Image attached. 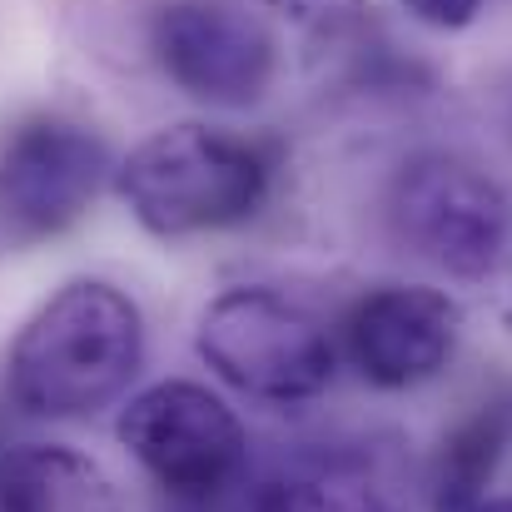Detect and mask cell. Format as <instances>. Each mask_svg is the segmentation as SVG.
I'll use <instances>...</instances> for the list:
<instances>
[{
	"instance_id": "obj_1",
	"label": "cell",
	"mask_w": 512,
	"mask_h": 512,
	"mask_svg": "<svg viewBox=\"0 0 512 512\" xmlns=\"http://www.w3.org/2000/svg\"><path fill=\"white\" fill-rule=\"evenodd\" d=\"M145 358V319L105 279L45 299L10 343V393L35 418H85L115 403Z\"/></svg>"
},
{
	"instance_id": "obj_2",
	"label": "cell",
	"mask_w": 512,
	"mask_h": 512,
	"mask_svg": "<svg viewBox=\"0 0 512 512\" xmlns=\"http://www.w3.org/2000/svg\"><path fill=\"white\" fill-rule=\"evenodd\" d=\"M269 170L254 140L209 125H170L125 155L115 189L150 234L184 239L244 224L269 194Z\"/></svg>"
},
{
	"instance_id": "obj_3",
	"label": "cell",
	"mask_w": 512,
	"mask_h": 512,
	"mask_svg": "<svg viewBox=\"0 0 512 512\" xmlns=\"http://www.w3.org/2000/svg\"><path fill=\"white\" fill-rule=\"evenodd\" d=\"M388 224L453 279H488L512 259V194L463 155H413L388 184Z\"/></svg>"
},
{
	"instance_id": "obj_4",
	"label": "cell",
	"mask_w": 512,
	"mask_h": 512,
	"mask_svg": "<svg viewBox=\"0 0 512 512\" xmlns=\"http://www.w3.org/2000/svg\"><path fill=\"white\" fill-rule=\"evenodd\" d=\"M199 358L239 393L299 403L334 383V339L274 289H229L199 319Z\"/></svg>"
},
{
	"instance_id": "obj_5",
	"label": "cell",
	"mask_w": 512,
	"mask_h": 512,
	"mask_svg": "<svg viewBox=\"0 0 512 512\" xmlns=\"http://www.w3.org/2000/svg\"><path fill=\"white\" fill-rule=\"evenodd\" d=\"M115 433L130 448V458L184 503H204L224 493L239 478L244 448H249L234 408L219 393L184 378L135 393Z\"/></svg>"
},
{
	"instance_id": "obj_6",
	"label": "cell",
	"mask_w": 512,
	"mask_h": 512,
	"mask_svg": "<svg viewBox=\"0 0 512 512\" xmlns=\"http://www.w3.org/2000/svg\"><path fill=\"white\" fill-rule=\"evenodd\" d=\"M110 174V145L70 115H25L0 135V229L50 239L70 229Z\"/></svg>"
},
{
	"instance_id": "obj_7",
	"label": "cell",
	"mask_w": 512,
	"mask_h": 512,
	"mask_svg": "<svg viewBox=\"0 0 512 512\" xmlns=\"http://www.w3.org/2000/svg\"><path fill=\"white\" fill-rule=\"evenodd\" d=\"M150 50L174 85L204 105H254L279 70L274 35L224 0H165L150 20Z\"/></svg>"
},
{
	"instance_id": "obj_8",
	"label": "cell",
	"mask_w": 512,
	"mask_h": 512,
	"mask_svg": "<svg viewBox=\"0 0 512 512\" xmlns=\"http://www.w3.org/2000/svg\"><path fill=\"white\" fill-rule=\"evenodd\" d=\"M458 324V304L443 289L388 284L348 309L343 348L373 388H413L453 358Z\"/></svg>"
},
{
	"instance_id": "obj_9",
	"label": "cell",
	"mask_w": 512,
	"mask_h": 512,
	"mask_svg": "<svg viewBox=\"0 0 512 512\" xmlns=\"http://www.w3.org/2000/svg\"><path fill=\"white\" fill-rule=\"evenodd\" d=\"M0 512H125L110 473L75 448L25 443L0 458Z\"/></svg>"
},
{
	"instance_id": "obj_10",
	"label": "cell",
	"mask_w": 512,
	"mask_h": 512,
	"mask_svg": "<svg viewBox=\"0 0 512 512\" xmlns=\"http://www.w3.org/2000/svg\"><path fill=\"white\" fill-rule=\"evenodd\" d=\"M249 512H388V488L363 453L314 448L284 463Z\"/></svg>"
},
{
	"instance_id": "obj_11",
	"label": "cell",
	"mask_w": 512,
	"mask_h": 512,
	"mask_svg": "<svg viewBox=\"0 0 512 512\" xmlns=\"http://www.w3.org/2000/svg\"><path fill=\"white\" fill-rule=\"evenodd\" d=\"M503 448H508V418L498 408H483L478 418H468L443 443V458H438V483H433L438 512H473L478 503H488L483 488H488Z\"/></svg>"
},
{
	"instance_id": "obj_12",
	"label": "cell",
	"mask_w": 512,
	"mask_h": 512,
	"mask_svg": "<svg viewBox=\"0 0 512 512\" xmlns=\"http://www.w3.org/2000/svg\"><path fill=\"white\" fill-rule=\"evenodd\" d=\"M403 5H408L413 20H423V25H433V30H463V25L478 15L483 0H403Z\"/></svg>"
},
{
	"instance_id": "obj_13",
	"label": "cell",
	"mask_w": 512,
	"mask_h": 512,
	"mask_svg": "<svg viewBox=\"0 0 512 512\" xmlns=\"http://www.w3.org/2000/svg\"><path fill=\"white\" fill-rule=\"evenodd\" d=\"M473 512H512V498H488V503H478Z\"/></svg>"
}]
</instances>
